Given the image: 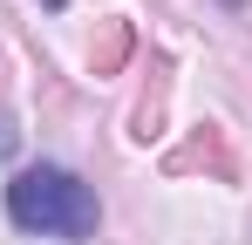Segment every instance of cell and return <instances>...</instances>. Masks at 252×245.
I'll return each instance as SVG.
<instances>
[{
    "label": "cell",
    "mask_w": 252,
    "mask_h": 245,
    "mask_svg": "<svg viewBox=\"0 0 252 245\" xmlns=\"http://www.w3.org/2000/svg\"><path fill=\"white\" fill-rule=\"evenodd\" d=\"M7 218H14L21 232H34V239L82 245V239H95V225H102V204H95V191H89L75 170L28 163V170L7 177Z\"/></svg>",
    "instance_id": "6da1fadb"
},
{
    "label": "cell",
    "mask_w": 252,
    "mask_h": 245,
    "mask_svg": "<svg viewBox=\"0 0 252 245\" xmlns=\"http://www.w3.org/2000/svg\"><path fill=\"white\" fill-rule=\"evenodd\" d=\"M7 150H14V122H0V157H7Z\"/></svg>",
    "instance_id": "7a4b0ae2"
},
{
    "label": "cell",
    "mask_w": 252,
    "mask_h": 245,
    "mask_svg": "<svg viewBox=\"0 0 252 245\" xmlns=\"http://www.w3.org/2000/svg\"><path fill=\"white\" fill-rule=\"evenodd\" d=\"M218 7H246V0H218Z\"/></svg>",
    "instance_id": "3957f363"
},
{
    "label": "cell",
    "mask_w": 252,
    "mask_h": 245,
    "mask_svg": "<svg viewBox=\"0 0 252 245\" xmlns=\"http://www.w3.org/2000/svg\"><path fill=\"white\" fill-rule=\"evenodd\" d=\"M41 7H68V0H41Z\"/></svg>",
    "instance_id": "277c9868"
}]
</instances>
